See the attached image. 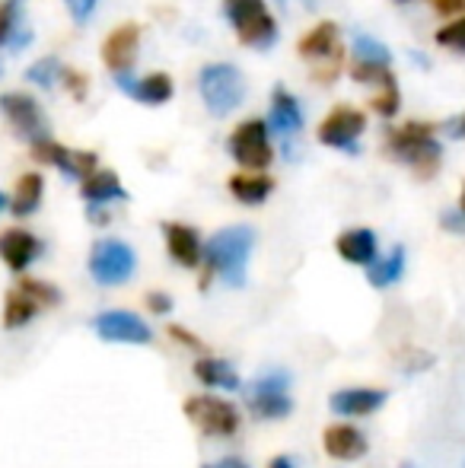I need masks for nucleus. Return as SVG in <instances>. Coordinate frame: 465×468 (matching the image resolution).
Segmentation results:
<instances>
[{
	"instance_id": "27",
	"label": "nucleus",
	"mask_w": 465,
	"mask_h": 468,
	"mask_svg": "<svg viewBox=\"0 0 465 468\" xmlns=\"http://www.w3.org/2000/svg\"><path fill=\"white\" fill-rule=\"evenodd\" d=\"M405 274V246H392V252L386 259H376L373 265H366V281L376 290H386L392 283H398Z\"/></svg>"
},
{
	"instance_id": "21",
	"label": "nucleus",
	"mask_w": 465,
	"mask_h": 468,
	"mask_svg": "<svg viewBox=\"0 0 465 468\" xmlns=\"http://www.w3.org/2000/svg\"><path fill=\"white\" fill-rule=\"evenodd\" d=\"M322 446L332 459L338 463H354V459L366 456V437L351 424H332L322 433Z\"/></svg>"
},
{
	"instance_id": "22",
	"label": "nucleus",
	"mask_w": 465,
	"mask_h": 468,
	"mask_svg": "<svg viewBox=\"0 0 465 468\" xmlns=\"http://www.w3.org/2000/svg\"><path fill=\"white\" fill-rule=\"evenodd\" d=\"M80 195L87 204H115L128 201V191H124L122 179L112 169H96L87 179H80Z\"/></svg>"
},
{
	"instance_id": "14",
	"label": "nucleus",
	"mask_w": 465,
	"mask_h": 468,
	"mask_svg": "<svg viewBox=\"0 0 465 468\" xmlns=\"http://www.w3.org/2000/svg\"><path fill=\"white\" fill-rule=\"evenodd\" d=\"M137 48H141V26L137 23H122L102 42V64L118 77L131 74L137 61Z\"/></svg>"
},
{
	"instance_id": "15",
	"label": "nucleus",
	"mask_w": 465,
	"mask_h": 468,
	"mask_svg": "<svg viewBox=\"0 0 465 468\" xmlns=\"http://www.w3.org/2000/svg\"><path fill=\"white\" fill-rule=\"evenodd\" d=\"M163 236H166V252L169 259L175 261L179 268H201L205 261V239L195 227L179 220L163 223Z\"/></svg>"
},
{
	"instance_id": "18",
	"label": "nucleus",
	"mask_w": 465,
	"mask_h": 468,
	"mask_svg": "<svg viewBox=\"0 0 465 468\" xmlns=\"http://www.w3.org/2000/svg\"><path fill=\"white\" fill-rule=\"evenodd\" d=\"M115 83H118V90H122V93H128L131 99H137V102H143V105H163V102H169L173 93H175L173 77L163 74V70L147 74V77L118 74Z\"/></svg>"
},
{
	"instance_id": "17",
	"label": "nucleus",
	"mask_w": 465,
	"mask_h": 468,
	"mask_svg": "<svg viewBox=\"0 0 465 468\" xmlns=\"http://www.w3.org/2000/svg\"><path fill=\"white\" fill-rule=\"evenodd\" d=\"M389 395L383 388L373 386H351V388H338L329 399V408L338 414V418H370L379 408L386 405Z\"/></svg>"
},
{
	"instance_id": "43",
	"label": "nucleus",
	"mask_w": 465,
	"mask_h": 468,
	"mask_svg": "<svg viewBox=\"0 0 465 468\" xmlns=\"http://www.w3.org/2000/svg\"><path fill=\"white\" fill-rule=\"evenodd\" d=\"M268 468H297V459L293 456H274L271 463H268Z\"/></svg>"
},
{
	"instance_id": "37",
	"label": "nucleus",
	"mask_w": 465,
	"mask_h": 468,
	"mask_svg": "<svg viewBox=\"0 0 465 468\" xmlns=\"http://www.w3.org/2000/svg\"><path fill=\"white\" fill-rule=\"evenodd\" d=\"M64 6H68V13H70L74 23H87L96 10V0H64Z\"/></svg>"
},
{
	"instance_id": "2",
	"label": "nucleus",
	"mask_w": 465,
	"mask_h": 468,
	"mask_svg": "<svg viewBox=\"0 0 465 468\" xmlns=\"http://www.w3.org/2000/svg\"><path fill=\"white\" fill-rule=\"evenodd\" d=\"M386 154L396 163L408 166L417 179H434L443 163V144L437 141V128L428 122H405L398 128H389L383 141Z\"/></svg>"
},
{
	"instance_id": "41",
	"label": "nucleus",
	"mask_w": 465,
	"mask_h": 468,
	"mask_svg": "<svg viewBox=\"0 0 465 468\" xmlns=\"http://www.w3.org/2000/svg\"><path fill=\"white\" fill-rule=\"evenodd\" d=\"M201 468H248V463H246V459H239V456H224V459H217V463H207Z\"/></svg>"
},
{
	"instance_id": "32",
	"label": "nucleus",
	"mask_w": 465,
	"mask_h": 468,
	"mask_svg": "<svg viewBox=\"0 0 465 468\" xmlns=\"http://www.w3.org/2000/svg\"><path fill=\"white\" fill-rule=\"evenodd\" d=\"M351 58L357 61H376V64H392V55L383 42H376L373 36H357L354 38V48H351Z\"/></svg>"
},
{
	"instance_id": "13",
	"label": "nucleus",
	"mask_w": 465,
	"mask_h": 468,
	"mask_svg": "<svg viewBox=\"0 0 465 468\" xmlns=\"http://www.w3.org/2000/svg\"><path fill=\"white\" fill-rule=\"evenodd\" d=\"M45 252V242L38 239L36 233L23 227H10L0 233V261L10 268L13 274H23L42 259Z\"/></svg>"
},
{
	"instance_id": "6",
	"label": "nucleus",
	"mask_w": 465,
	"mask_h": 468,
	"mask_svg": "<svg viewBox=\"0 0 465 468\" xmlns=\"http://www.w3.org/2000/svg\"><path fill=\"white\" fill-rule=\"evenodd\" d=\"M227 154L248 173H265L274 163L271 128L265 118H246L242 124H236V131L227 137Z\"/></svg>"
},
{
	"instance_id": "39",
	"label": "nucleus",
	"mask_w": 465,
	"mask_h": 468,
	"mask_svg": "<svg viewBox=\"0 0 465 468\" xmlns=\"http://www.w3.org/2000/svg\"><path fill=\"white\" fill-rule=\"evenodd\" d=\"M87 217H90V223H93V227H106V223L112 220V210H109V204H90Z\"/></svg>"
},
{
	"instance_id": "24",
	"label": "nucleus",
	"mask_w": 465,
	"mask_h": 468,
	"mask_svg": "<svg viewBox=\"0 0 465 468\" xmlns=\"http://www.w3.org/2000/svg\"><path fill=\"white\" fill-rule=\"evenodd\" d=\"M227 188H230V195L239 204H248V207H255V204L268 201V195L274 191V179L268 173H248V169H246V173L230 176Z\"/></svg>"
},
{
	"instance_id": "36",
	"label": "nucleus",
	"mask_w": 465,
	"mask_h": 468,
	"mask_svg": "<svg viewBox=\"0 0 465 468\" xmlns=\"http://www.w3.org/2000/svg\"><path fill=\"white\" fill-rule=\"evenodd\" d=\"M169 338H173L175 345H185L188 351H205V341H201L198 335L188 332V328H182V325H169Z\"/></svg>"
},
{
	"instance_id": "29",
	"label": "nucleus",
	"mask_w": 465,
	"mask_h": 468,
	"mask_svg": "<svg viewBox=\"0 0 465 468\" xmlns=\"http://www.w3.org/2000/svg\"><path fill=\"white\" fill-rule=\"evenodd\" d=\"M370 109L376 112L379 118H396L398 109H402V90H398V80L389 77L376 87V93L370 99Z\"/></svg>"
},
{
	"instance_id": "1",
	"label": "nucleus",
	"mask_w": 465,
	"mask_h": 468,
	"mask_svg": "<svg viewBox=\"0 0 465 468\" xmlns=\"http://www.w3.org/2000/svg\"><path fill=\"white\" fill-rule=\"evenodd\" d=\"M255 249V229L252 227H227L217 229L205 242V261H201V281L198 287L207 290L214 278H220L227 287H246L248 259Z\"/></svg>"
},
{
	"instance_id": "42",
	"label": "nucleus",
	"mask_w": 465,
	"mask_h": 468,
	"mask_svg": "<svg viewBox=\"0 0 465 468\" xmlns=\"http://www.w3.org/2000/svg\"><path fill=\"white\" fill-rule=\"evenodd\" d=\"M447 131H449V137H462V141H465V115L449 118V122H447Z\"/></svg>"
},
{
	"instance_id": "12",
	"label": "nucleus",
	"mask_w": 465,
	"mask_h": 468,
	"mask_svg": "<svg viewBox=\"0 0 465 468\" xmlns=\"http://www.w3.org/2000/svg\"><path fill=\"white\" fill-rule=\"evenodd\" d=\"M93 332L102 341H109V345L143 347L153 341V332H150L147 322L137 313H128V309H106V313H100L93 319Z\"/></svg>"
},
{
	"instance_id": "34",
	"label": "nucleus",
	"mask_w": 465,
	"mask_h": 468,
	"mask_svg": "<svg viewBox=\"0 0 465 468\" xmlns=\"http://www.w3.org/2000/svg\"><path fill=\"white\" fill-rule=\"evenodd\" d=\"M61 87L68 90L70 99H77V102H83V99L90 96V77L64 64V70H61Z\"/></svg>"
},
{
	"instance_id": "38",
	"label": "nucleus",
	"mask_w": 465,
	"mask_h": 468,
	"mask_svg": "<svg viewBox=\"0 0 465 468\" xmlns=\"http://www.w3.org/2000/svg\"><path fill=\"white\" fill-rule=\"evenodd\" d=\"M440 227L447 229V233H465V214L460 207H453V210H443L440 214Z\"/></svg>"
},
{
	"instance_id": "40",
	"label": "nucleus",
	"mask_w": 465,
	"mask_h": 468,
	"mask_svg": "<svg viewBox=\"0 0 465 468\" xmlns=\"http://www.w3.org/2000/svg\"><path fill=\"white\" fill-rule=\"evenodd\" d=\"M434 10L440 16H460L465 13V0H434Z\"/></svg>"
},
{
	"instance_id": "8",
	"label": "nucleus",
	"mask_w": 465,
	"mask_h": 468,
	"mask_svg": "<svg viewBox=\"0 0 465 468\" xmlns=\"http://www.w3.org/2000/svg\"><path fill=\"white\" fill-rule=\"evenodd\" d=\"M90 278L100 287H122L134 278L137 271V252L122 239H96L90 249Z\"/></svg>"
},
{
	"instance_id": "28",
	"label": "nucleus",
	"mask_w": 465,
	"mask_h": 468,
	"mask_svg": "<svg viewBox=\"0 0 465 468\" xmlns=\"http://www.w3.org/2000/svg\"><path fill=\"white\" fill-rule=\"evenodd\" d=\"M38 313H42V306H38L32 296H26L19 287H13L10 293H6V303H4V328L29 325Z\"/></svg>"
},
{
	"instance_id": "4",
	"label": "nucleus",
	"mask_w": 465,
	"mask_h": 468,
	"mask_svg": "<svg viewBox=\"0 0 465 468\" xmlns=\"http://www.w3.org/2000/svg\"><path fill=\"white\" fill-rule=\"evenodd\" d=\"M198 93L205 99V109L214 118H227L246 99V80H242L239 68H233V64H205L198 70Z\"/></svg>"
},
{
	"instance_id": "16",
	"label": "nucleus",
	"mask_w": 465,
	"mask_h": 468,
	"mask_svg": "<svg viewBox=\"0 0 465 468\" xmlns=\"http://www.w3.org/2000/svg\"><path fill=\"white\" fill-rule=\"evenodd\" d=\"M268 128L280 137V141H297L300 131H303V109H300V99L284 87L271 90V112H268Z\"/></svg>"
},
{
	"instance_id": "5",
	"label": "nucleus",
	"mask_w": 465,
	"mask_h": 468,
	"mask_svg": "<svg viewBox=\"0 0 465 468\" xmlns=\"http://www.w3.org/2000/svg\"><path fill=\"white\" fill-rule=\"evenodd\" d=\"M224 16L246 48L265 51L278 42V19L271 16L265 0H224Z\"/></svg>"
},
{
	"instance_id": "31",
	"label": "nucleus",
	"mask_w": 465,
	"mask_h": 468,
	"mask_svg": "<svg viewBox=\"0 0 465 468\" xmlns=\"http://www.w3.org/2000/svg\"><path fill=\"white\" fill-rule=\"evenodd\" d=\"M16 287L23 290L26 296H32V300H36L42 309L58 306V303H61V290H58V287H51L48 281H38V278H19Z\"/></svg>"
},
{
	"instance_id": "25",
	"label": "nucleus",
	"mask_w": 465,
	"mask_h": 468,
	"mask_svg": "<svg viewBox=\"0 0 465 468\" xmlns=\"http://www.w3.org/2000/svg\"><path fill=\"white\" fill-rule=\"evenodd\" d=\"M42 195H45V179L42 173H23L16 179V191H13L10 197V214L19 217V220H26V217H32L38 210V204H42Z\"/></svg>"
},
{
	"instance_id": "9",
	"label": "nucleus",
	"mask_w": 465,
	"mask_h": 468,
	"mask_svg": "<svg viewBox=\"0 0 465 468\" xmlns=\"http://www.w3.org/2000/svg\"><path fill=\"white\" fill-rule=\"evenodd\" d=\"M185 418L198 427L201 433L217 440H230L239 433V408L227 399H217V395H192L185 401Z\"/></svg>"
},
{
	"instance_id": "45",
	"label": "nucleus",
	"mask_w": 465,
	"mask_h": 468,
	"mask_svg": "<svg viewBox=\"0 0 465 468\" xmlns=\"http://www.w3.org/2000/svg\"><path fill=\"white\" fill-rule=\"evenodd\" d=\"M460 210L465 214V186H462V195H460Z\"/></svg>"
},
{
	"instance_id": "19",
	"label": "nucleus",
	"mask_w": 465,
	"mask_h": 468,
	"mask_svg": "<svg viewBox=\"0 0 465 468\" xmlns=\"http://www.w3.org/2000/svg\"><path fill=\"white\" fill-rule=\"evenodd\" d=\"M32 45V29L26 26V0H0V48L19 55Z\"/></svg>"
},
{
	"instance_id": "11",
	"label": "nucleus",
	"mask_w": 465,
	"mask_h": 468,
	"mask_svg": "<svg viewBox=\"0 0 465 468\" xmlns=\"http://www.w3.org/2000/svg\"><path fill=\"white\" fill-rule=\"evenodd\" d=\"M366 131V115L354 105H335L329 115L322 118L316 137L322 147L332 150H348V154H357V141Z\"/></svg>"
},
{
	"instance_id": "35",
	"label": "nucleus",
	"mask_w": 465,
	"mask_h": 468,
	"mask_svg": "<svg viewBox=\"0 0 465 468\" xmlns=\"http://www.w3.org/2000/svg\"><path fill=\"white\" fill-rule=\"evenodd\" d=\"M143 303H147V309L153 315H169V313H173V296L163 293V290H150V293L143 296Z\"/></svg>"
},
{
	"instance_id": "47",
	"label": "nucleus",
	"mask_w": 465,
	"mask_h": 468,
	"mask_svg": "<svg viewBox=\"0 0 465 468\" xmlns=\"http://www.w3.org/2000/svg\"><path fill=\"white\" fill-rule=\"evenodd\" d=\"M402 468H415V465H402Z\"/></svg>"
},
{
	"instance_id": "3",
	"label": "nucleus",
	"mask_w": 465,
	"mask_h": 468,
	"mask_svg": "<svg viewBox=\"0 0 465 468\" xmlns=\"http://www.w3.org/2000/svg\"><path fill=\"white\" fill-rule=\"evenodd\" d=\"M297 55L310 64V74L319 87H329L338 80L344 70V48H342V32L335 23H319L297 42Z\"/></svg>"
},
{
	"instance_id": "20",
	"label": "nucleus",
	"mask_w": 465,
	"mask_h": 468,
	"mask_svg": "<svg viewBox=\"0 0 465 468\" xmlns=\"http://www.w3.org/2000/svg\"><path fill=\"white\" fill-rule=\"evenodd\" d=\"M335 249L348 265H357V268H366L379 259V242H376V233L366 227H354V229H344L342 236L335 239Z\"/></svg>"
},
{
	"instance_id": "46",
	"label": "nucleus",
	"mask_w": 465,
	"mask_h": 468,
	"mask_svg": "<svg viewBox=\"0 0 465 468\" xmlns=\"http://www.w3.org/2000/svg\"><path fill=\"white\" fill-rule=\"evenodd\" d=\"M398 4H408V0H398Z\"/></svg>"
},
{
	"instance_id": "33",
	"label": "nucleus",
	"mask_w": 465,
	"mask_h": 468,
	"mask_svg": "<svg viewBox=\"0 0 465 468\" xmlns=\"http://www.w3.org/2000/svg\"><path fill=\"white\" fill-rule=\"evenodd\" d=\"M437 45L449 51H465V13H460L456 19H449L440 32H437Z\"/></svg>"
},
{
	"instance_id": "7",
	"label": "nucleus",
	"mask_w": 465,
	"mask_h": 468,
	"mask_svg": "<svg viewBox=\"0 0 465 468\" xmlns=\"http://www.w3.org/2000/svg\"><path fill=\"white\" fill-rule=\"evenodd\" d=\"M246 408L255 420H284L293 411L291 373L271 370L261 373L246 386Z\"/></svg>"
},
{
	"instance_id": "26",
	"label": "nucleus",
	"mask_w": 465,
	"mask_h": 468,
	"mask_svg": "<svg viewBox=\"0 0 465 468\" xmlns=\"http://www.w3.org/2000/svg\"><path fill=\"white\" fill-rule=\"evenodd\" d=\"M29 150H32V156H36L38 163H45V166H55L61 176L80 182V176H77V150H68L64 144L51 141V137H42V141L29 144Z\"/></svg>"
},
{
	"instance_id": "30",
	"label": "nucleus",
	"mask_w": 465,
	"mask_h": 468,
	"mask_svg": "<svg viewBox=\"0 0 465 468\" xmlns=\"http://www.w3.org/2000/svg\"><path fill=\"white\" fill-rule=\"evenodd\" d=\"M61 70H64V64L58 61V58H42V61H36L26 70V80L42 90H55L58 83H61Z\"/></svg>"
},
{
	"instance_id": "23",
	"label": "nucleus",
	"mask_w": 465,
	"mask_h": 468,
	"mask_svg": "<svg viewBox=\"0 0 465 468\" xmlns=\"http://www.w3.org/2000/svg\"><path fill=\"white\" fill-rule=\"evenodd\" d=\"M195 379L201 382V386L207 388H224V392H236V388L242 386L239 373H236V367L230 360L224 357H198L192 367Z\"/></svg>"
},
{
	"instance_id": "44",
	"label": "nucleus",
	"mask_w": 465,
	"mask_h": 468,
	"mask_svg": "<svg viewBox=\"0 0 465 468\" xmlns=\"http://www.w3.org/2000/svg\"><path fill=\"white\" fill-rule=\"evenodd\" d=\"M6 207H10V197H6L4 191H0V214H4Z\"/></svg>"
},
{
	"instance_id": "10",
	"label": "nucleus",
	"mask_w": 465,
	"mask_h": 468,
	"mask_svg": "<svg viewBox=\"0 0 465 468\" xmlns=\"http://www.w3.org/2000/svg\"><path fill=\"white\" fill-rule=\"evenodd\" d=\"M0 115L6 118V124L13 128V134L23 137L26 144H36L42 137H48V118H45L38 99H32L29 93H4L0 96Z\"/></svg>"
}]
</instances>
